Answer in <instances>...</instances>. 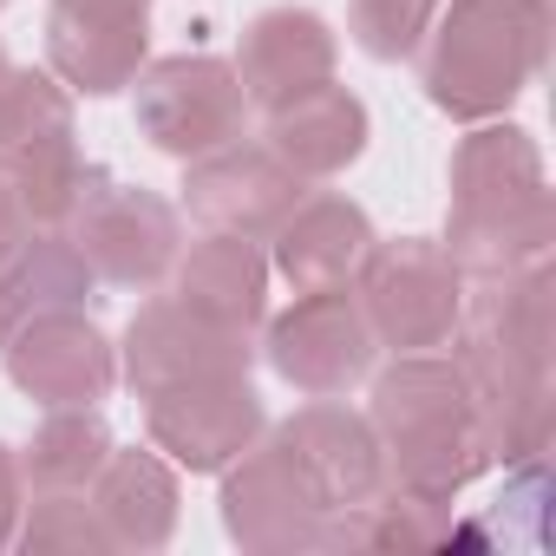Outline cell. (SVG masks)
Masks as SVG:
<instances>
[{
	"label": "cell",
	"instance_id": "obj_1",
	"mask_svg": "<svg viewBox=\"0 0 556 556\" xmlns=\"http://www.w3.org/2000/svg\"><path fill=\"white\" fill-rule=\"evenodd\" d=\"M452 361L471 380L491 465L543 458L556 419V295L549 262L497 282H465Z\"/></svg>",
	"mask_w": 556,
	"mask_h": 556
},
{
	"label": "cell",
	"instance_id": "obj_2",
	"mask_svg": "<svg viewBox=\"0 0 556 556\" xmlns=\"http://www.w3.org/2000/svg\"><path fill=\"white\" fill-rule=\"evenodd\" d=\"M445 255L465 282H497V275L543 268L556 249V197L543 170V144L510 125L484 118L471 125L445 157Z\"/></svg>",
	"mask_w": 556,
	"mask_h": 556
},
{
	"label": "cell",
	"instance_id": "obj_3",
	"mask_svg": "<svg viewBox=\"0 0 556 556\" xmlns=\"http://www.w3.org/2000/svg\"><path fill=\"white\" fill-rule=\"evenodd\" d=\"M549 0H439L426 40L413 47L419 92L452 125L504 118L549 66Z\"/></svg>",
	"mask_w": 556,
	"mask_h": 556
},
{
	"label": "cell",
	"instance_id": "obj_4",
	"mask_svg": "<svg viewBox=\"0 0 556 556\" xmlns=\"http://www.w3.org/2000/svg\"><path fill=\"white\" fill-rule=\"evenodd\" d=\"M367 380V419L387 452V484H406L419 497H458L491 471L484 419L452 348L393 354V367H374Z\"/></svg>",
	"mask_w": 556,
	"mask_h": 556
},
{
	"label": "cell",
	"instance_id": "obj_5",
	"mask_svg": "<svg viewBox=\"0 0 556 556\" xmlns=\"http://www.w3.org/2000/svg\"><path fill=\"white\" fill-rule=\"evenodd\" d=\"M0 177L14 184L34 229H66L73 210L112 177L105 164L79 157L73 92L47 66H8L0 73Z\"/></svg>",
	"mask_w": 556,
	"mask_h": 556
},
{
	"label": "cell",
	"instance_id": "obj_6",
	"mask_svg": "<svg viewBox=\"0 0 556 556\" xmlns=\"http://www.w3.org/2000/svg\"><path fill=\"white\" fill-rule=\"evenodd\" d=\"M354 302L387 354H432L452 348L458 308H465V275L432 236H374L354 268Z\"/></svg>",
	"mask_w": 556,
	"mask_h": 556
},
{
	"label": "cell",
	"instance_id": "obj_7",
	"mask_svg": "<svg viewBox=\"0 0 556 556\" xmlns=\"http://www.w3.org/2000/svg\"><path fill=\"white\" fill-rule=\"evenodd\" d=\"M131 92V125L151 151L190 164L203 151H223L249 131V92L236 79L229 60L216 53H170V60H144Z\"/></svg>",
	"mask_w": 556,
	"mask_h": 556
},
{
	"label": "cell",
	"instance_id": "obj_8",
	"mask_svg": "<svg viewBox=\"0 0 556 556\" xmlns=\"http://www.w3.org/2000/svg\"><path fill=\"white\" fill-rule=\"evenodd\" d=\"M255 354L275 367V380L295 387L302 400H348L380 367V341H374L354 289L295 295L282 315L262 321V348Z\"/></svg>",
	"mask_w": 556,
	"mask_h": 556
},
{
	"label": "cell",
	"instance_id": "obj_9",
	"mask_svg": "<svg viewBox=\"0 0 556 556\" xmlns=\"http://www.w3.org/2000/svg\"><path fill=\"white\" fill-rule=\"evenodd\" d=\"M66 236L79 242V255L92 262L99 289H125V295H157L170 282V262L184 249V210L144 184H118L105 177L66 223Z\"/></svg>",
	"mask_w": 556,
	"mask_h": 556
},
{
	"label": "cell",
	"instance_id": "obj_10",
	"mask_svg": "<svg viewBox=\"0 0 556 556\" xmlns=\"http://www.w3.org/2000/svg\"><path fill=\"white\" fill-rule=\"evenodd\" d=\"M177 190H184L177 210H184L197 229H210V236H242V242H268L275 229H282V216H289L315 184H302L262 138L242 131L236 144L190 157Z\"/></svg>",
	"mask_w": 556,
	"mask_h": 556
},
{
	"label": "cell",
	"instance_id": "obj_11",
	"mask_svg": "<svg viewBox=\"0 0 556 556\" xmlns=\"http://www.w3.org/2000/svg\"><path fill=\"white\" fill-rule=\"evenodd\" d=\"M255 367V334H236V328H216L203 315H190L177 295H151L131 308L125 321V341H118V380L151 400V393H170V387H190V380H223V374H249Z\"/></svg>",
	"mask_w": 556,
	"mask_h": 556
},
{
	"label": "cell",
	"instance_id": "obj_12",
	"mask_svg": "<svg viewBox=\"0 0 556 556\" xmlns=\"http://www.w3.org/2000/svg\"><path fill=\"white\" fill-rule=\"evenodd\" d=\"M262 432H268V406H262V393H255L249 374L190 380V387H170V393L144 400V439L177 471H190V478H216Z\"/></svg>",
	"mask_w": 556,
	"mask_h": 556
},
{
	"label": "cell",
	"instance_id": "obj_13",
	"mask_svg": "<svg viewBox=\"0 0 556 556\" xmlns=\"http://www.w3.org/2000/svg\"><path fill=\"white\" fill-rule=\"evenodd\" d=\"M14 393L34 400L40 413L60 406H105L118 387V341L92 321V308H60L27 321L8 348H0Z\"/></svg>",
	"mask_w": 556,
	"mask_h": 556
},
{
	"label": "cell",
	"instance_id": "obj_14",
	"mask_svg": "<svg viewBox=\"0 0 556 556\" xmlns=\"http://www.w3.org/2000/svg\"><path fill=\"white\" fill-rule=\"evenodd\" d=\"M223 478V530L242 549L282 556V549H334V517L315 504V491L295 478V465L282 458L268 432L216 471Z\"/></svg>",
	"mask_w": 556,
	"mask_h": 556
},
{
	"label": "cell",
	"instance_id": "obj_15",
	"mask_svg": "<svg viewBox=\"0 0 556 556\" xmlns=\"http://www.w3.org/2000/svg\"><path fill=\"white\" fill-rule=\"evenodd\" d=\"M151 60V0H47V73L73 99H112Z\"/></svg>",
	"mask_w": 556,
	"mask_h": 556
},
{
	"label": "cell",
	"instance_id": "obj_16",
	"mask_svg": "<svg viewBox=\"0 0 556 556\" xmlns=\"http://www.w3.org/2000/svg\"><path fill=\"white\" fill-rule=\"evenodd\" d=\"M268 439L282 445V458L295 465V478L315 491V504L328 517L361 510L380 484H387V452L367 413H354L348 400H308L295 406L282 426H268Z\"/></svg>",
	"mask_w": 556,
	"mask_h": 556
},
{
	"label": "cell",
	"instance_id": "obj_17",
	"mask_svg": "<svg viewBox=\"0 0 556 556\" xmlns=\"http://www.w3.org/2000/svg\"><path fill=\"white\" fill-rule=\"evenodd\" d=\"M229 66H236V79L249 92V112H275V105H289V99L334 79L341 34L315 8H302V0H275V8L249 14Z\"/></svg>",
	"mask_w": 556,
	"mask_h": 556
},
{
	"label": "cell",
	"instance_id": "obj_18",
	"mask_svg": "<svg viewBox=\"0 0 556 556\" xmlns=\"http://www.w3.org/2000/svg\"><path fill=\"white\" fill-rule=\"evenodd\" d=\"M374 242V216L348 197V190H308L282 229L268 236V268L282 275L295 295H315V289H348L354 268Z\"/></svg>",
	"mask_w": 556,
	"mask_h": 556
},
{
	"label": "cell",
	"instance_id": "obj_19",
	"mask_svg": "<svg viewBox=\"0 0 556 556\" xmlns=\"http://www.w3.org/2000/svg\"><path fill=\"white\" fill-rule=\"evenodd\" d=\"M367 138H374V112L361 92L348 86H315L289 105L262 112V144L282 157L302 184H334L348 177L361 157H367Z\"/></svg>",
	"mask_w": 556,
	"mask_h": 556
},
{
	"label": "cell",
	"instance_id": "obj_20",
	"mask_svg": "<svg viewBox=\"0 0 556 556\" xmlns=\"http://www.w3.org/2000/svg\"><path fill=\"white\" fill-rule=\"evenodd\" d=\"M268 249L262 242H242V236H197L177 249L170 262V282L164 295H177L190 315L216 321V328H236V334H262L268 321Z\"/></svg>",
	"mask_w": 556,
	"mask_h": 556
},
{
	"label": "cell",
	"instance_id": "obj_21",
	"mask_svg": "<svg viewBox=\"0 0 556 556\" xmlns=\"http://www.w3.org/2000/svg\"><path fill=\"white\" fill-rule=\"evenodd\" d=\"M99 530H105V549H164L177 536V465L144 439V445H112L92 491H86Z\"/></svg>",
	"mask_w": 556,
	"mask_h": 556
},
{
	"label": "cell",
	"instance_id": "obj_22",
	"mask_svg": "<svg viewBox=\"0 0 556 556\" xmlns=\"http://www.w3.org/2000/svg\"><path fill=\"white\" fill-rule=\"evenodd\" d=\"M92 302H99V275L79 255V242L66 229H34L8 262H0V348L40 315L92 308Z\"/></svg>",
	"mask_w": 556,
	"mask_h": 556
},
{
	"label": "cell",
	"instance_id": "obj_23",
	"mask_svg": "<svg viewBox=\"0 0 556 556\" xmlns=\"http://www.w3.org/2000/svg\"><path fill=\"white\" fill-rule=\"evenodd\" d=\"M112 445L118 439H112V426H105L99 406H60L14 452L21 458V491L27 497H86Z\"/></svg>",
	"mask_w": 556,
	"mask_h": 556
},
{
	"label": "cell",
	"instance_id": "obj_24",
	"mask_svg": "<svg viewBox=\"0 0 556 556\" xmlns=\"http://www.w3.org/2000/svg\"><path fill=\"white\" fill-rule=\"evenodd\" d=\"M439 14V0H348V40L380 60V66H400L413 60V47L426 40Z\"/></svg>",
	"mask_w": 556,
	"mask_h": 556
},
{
	"label": "cell",
	"instance_id": "obj_25",
	"mask_svg": "<svg viewBox=\"0 0 556 556\" xmlns=\"http://www.w3.org/2000/svg\"><path fill=\"white\" fill-rule=\"evenodd\" d=\"M14 543L40 549V556L47 549H99L105 556V530H99V517H92L86 497H27Z\"/></svg>",
	"mask_w": 556,
	"mask_h": 556
},
{
	"label": "cell",
	"instance_id": "obj_26",
	"mask_svg": "<svg viewBox=\"0 0 556 556\" xmlns=\"http://www.w3.org/2000/svg\"><path fill=\"white\" fill-rule=\"evenodd\" d=\"M543 497H549V465H543V458L504 465V497H497V510H491V530H504V543H510V536L543 543V536H549Z\"/></svg>",
	"mask_w": 556,
	"mask_h": 556
},
{
	"label": "cell",
	"instance_id": "obj_27",
	"mask_svg": "<svg viewBox=\"0 0 556 556\" xmlns=\"http://www.w3.org/2000/svg\"><path fill=\"white\" fill-rule=\"evenodd\" d=\"M21 510H27V491H21V458H14V445H0V549H14Z\"/></svg>",
	"mask_w": 556,
	"mask_h": 556
},
{
	"label": "cell",
	"instance_id": "obj_28",
	"mask_svg": "<svg viewBox=\"0 0 556 556\" xmlns=\"http://www.w3.org/2000/svg\"><path fill=\"white\" fill-rule=\"evenodd\" d=\"M34 236V223H27V210H21V197H14V184L0 177V262H8L21 242Z\"/></svg>",
	"mask_w": 556,
	"mask_h": 556
},
{
	"label": "cell",
	"instance_id": "obj_29",
	"mask_svg": "<svg viewBox=\"0 0 556 556\" xmlns=\"http://www.w3.org/2000/svg\"><path fill=\"white\" fill-rule=\"evenodd\" d=\"M8 66H14V60H8V47H0V73H8Z\"/></svg>",
	"mask_w": 556,
	"mask_h": 556
},
{
	"label": "cell",
	"instance_id": "obj_30",
	"mask_svg": "<svg viewBox=\"0 0 556 556\" xmlns=\"http://www.w3.org/2000/svg\"><path fill=\"white\" fill-rule=\"evenodd\" d=\"M0 8H8V0H0Z\"/></svg>",
	"mask_w": 556,
	"mask_h": 556
}]
</instances>
